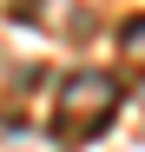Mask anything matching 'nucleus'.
I'll return each mask as SVG.
<instances>
[{
	"instance_id": "f257e3e1",
	"label": "nucleus",
	"mask_w": 145,
	"mask_h": 152,
	"mask_svg": "<svg viewBox=\"0 0 145 152\" xmlns=\"http://www.w3.org/2000/svg\"><path fill=\"white\" fill-rule=\"evenodd\" d=\"M119 106H125V86H119L112 73H66V80L53 86L46 126H53L59 145H86V139H99L119 119Z\"/></svg>"
},
{
	"instance_id": "f03ea898",
	"label": "nucleus",
	"mask_w": 145,
	"mask_h": 152,
	"mask_svg": "<svg viewBox=\"0 0 145 152\" xmlns=\"http://www.w3.org/2000/svg\"><path fill=\"white\" fill-rule=\"evenodd\" d=\"M119 53H125V66H145V20H132L119 33Z\"/></svg>"
}]
</instances>
